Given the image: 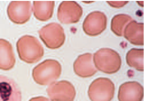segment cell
<instances>
[{
	"instance_id": "obj_1",
	"label": "cell",
	"mask_w": 147,
	"mask_h": 101,
	"mask_svg": "<svg viewBox=\"0 0 147 101\" xmlns=\"http://www.w3.org/2000/svg\"><path fill=\"white\" fill-rule=\"evenodd\" d=\"M16 45L20 58L26 63L37 62L44 55L43 48L34 36L28 35L23 36L18 39Z\"/></svg>"
},
{
	"instance_id": "obj_2",
	"label": "cell",
	"mask_w": 147,
	"mask_h": 101,
	"mask_svg": "<svg viewBox=\"0 0 147 101\" xmlns=\"http://www.w3.org/2000/svg\"><path fill=\"white\" fill-rule=\"evenodd\" d=\"M61 67L57 61L46 59L35 66L32 75L34 81L41 85H49L55 81L61 73Z\"/></svg>"
},
{
	"instance_id": "obj_3",
	"label": "cell",
	"mask_w": 147,
	"mask_h": 101,
	"mask_svg": "<svg viewBox=\"0 0 147 101\" xmlns=\"http://www.w3.org/2000/svg\"><path fill=\"white\" fill-rule=\"evenodd\" d=\"M115 85L110 79L97 78L91 83L88 94L91 101H111L114 97Z\"/></svg>"
},
{
	"instance_id": "obj_4",
	"label": "cell",
	"mask_w": 147,
	"mask_h": 101,
	"mask_svg": "<svg viewBox=\"0 0 147 101\" xmlns=\"http://www.w3.org/2000/svg\"><path fill=\"white\" fill-rule=\"evenodd\" d=\"M38 33L45 45L51 49L60 47L65 40L63 28L57 23L52 22L47 24L41 28Z\"/></svg>"
},
{
	"instance_id": "obj_5",
	"label": "cell",
	"mask_w": 147,
	"mask_h": 101,
	"mask_svg": "<svg viewBox=\"0 0 147 101\" xmlns=\"http://www.w3.org/2000/svg\"><path fill=\"white\" fill-rule=\"evenodd\" d=\"M51 101H74L76 95L74 86L66 80L55 81L46 89Z\"/></svg>"
},
{
	"instance_id": "obj_6",
	"label": "cell",
	"mask_w": 147,
	"mask_h": 101,
	"mask_svg": "<svg viewBox=\"0 0 147 101\" xmlns=\"http://www.w3.org/2000/svg\"><path fill=\"white\" fill-rule=\"evenodd\" d=\"M32 13L30 1H12L8 4L7 13L10 20L14 23L21 24L30 19Z\"/></svg>"
},
{
	"instance_id": "obj_7",
	"label": "cell",
	"mask_w": 147,
	"mask_h": 101,
	"mask_svg": "<svg viewBox=\"0 0 147 101\" xmlns=\"http://www.w3.org/2000/svg\"><path fill=\"white\" fill-rule=\"evenodd\" d=\"M81 14V8L76 2L63 1L59 6L57 17L59 20L62 23H73L79 20Z\"/></svg>"
},
{
	"instance_id": "obj_8",
	"label": "cell",
	"mask_w": 147,
	"mask_h": 101,
	"mask_svg": "<svg viewBox=\"0 0 147 101\" xmlns=\"http://www.w3.org/2000/svg\"><path fill=\"white\" fill-rule=\"evenodd\" d=\"M0 101H22V94L13 79L0 74Z\"/></svg>"
},
{
	"instance_id": "obj_9",
	"label": "cell",
	"mask_w": 147,
	"mask_h": 101,
	"mask_svg": "<svg viewBox=\"0 0 147 101\" xmlns=\"http://www.w3.org/2000/svg\"><path fill=\"white\" fill-rule=\"evenodd\" d=\"M144 88L136 81H130L121 84L119 90V101H142L144 97Z\"/></svg>"
},
{
	"instance_id": "obj_10",
	"label": "cell",
	"mask_w": 147,
	"mask_h": 101,
	"mask_svg": "<svg viewBox=\"0 0 147 101\" xmlns=\"http://www.w3.org/2000/svg\"><path fill=\"white\" fill-rule=\"evenodd\" d=\"M16 61L11 44L5 39L0 38V69L10 70L13 67Z\"/></svg>"
},
{
	"instance_id": "obj_11",
	"label": "cell",
	"mask_w": 147,
	"mask_h": 101,
	"mask_svg": "<svg viewBox=\"0 0 147 101\" xmlns=\"http://www.w3.org/2000/svg\"><path fill=\"white\" fill-rule=\"evenodd\" d=\"M90 56L85 54L79 56L73 64L75 73L78 76L83 78L92 76L97 72L96 69L91 64Z\"/></svg>"
},
{
	"instance_id": "obj_12",
	"label": "cell",
	"mask_w": 147,
	"mask_h": 101,
	"mask_svg": "<svg viewBox=\"0 0 147 101\" xmlns=\"http://www.w3.org/2000/svg\"><path fill=\"white\" fill-rule=\"evenodd\" d=\"M54 6V1H34L32 7L34 15L39 20H48L52 16Z\"/></svg>"
},
{
	"instance_id": "obj_13",
	"label": "cell",
	"mask_w": 147,
	"mask_h": 101,
	"mask_svg": "<svg viewBox=\"0 0 147 101\" xmlns=\"http://www.w3.org/2000/svg\"><path fill=\"white\" fill-rule=\"evenodd\" d=\"M29 101H50L47 98L44 96H38L31 99Z\"/></svg>"
}]
</instances>
